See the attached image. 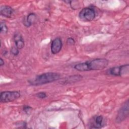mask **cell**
<instances>
[{
  "mask_svg": "<svg viewBox=\"0 0 129 129\" xmlns=\"http://www.w3.org/2000/svg\"><path fill=\"white\" fill-rule=\"evenodd\" d=\"M104 118L102 115L93 116L90 120V128H100L104 125Z\"/></svg>",
  "mask_w": 129,
  "mask_h": 129,
  "instance_id": "cell-7",
  "label": "cell"
},
{
  "mask_svg": "<svg viewBox=\"0 0 129 129\" xmlns=\"http://www.w3.org/2000/svg\"><path fill=\"white\" fill-rule=\"evenodd\" d=\"M15 46L19 49H22L25 46V41L22 35L18 33H15L13 36Z\"/></svg>",
  "mask_w": 129,
  "mask_h": 129,
  "instance_id": "cell-10",
  "label": "cell"
},
{
  "mask_svg": "<svg viewBox=\"0 0 129 129\" xmlns=\"http://www.w3.org/2000/svg\"><path fill=\"white\" fill-rule=\"evenodd\" d=\"M129 73L128 64L111 68L106 71L107 75L113 76H122L128 75Z\"/></svg>",
  "mask_w": 129,
  "mask_h": 129,
  "instance_id": "cell-3",
  "label": "cell"
},
{
  "mask_svg": "<svg viewBox=\"0 0 129 129\" xmlns=\"http://www.w3.org/2000/svg\"><path fill=\"white\" fill-rule=\"evenodd\" d=\"M23 111L26 113V114H29L31 110H32V108L29 106H28V105H25L24 107H23Z\"/></svg>",
  "mask_w": 129,
  "mask_h": 129,
  "instance_id": "cell-16",
  "label": "cell"
},
{
  "mask_svg": "<svg viewBox=\"0 0 129 129\" xmlns=\"http://www.w3.org/2000/svg\"><path fill=\"white\" fill-rule=\"evenodd\" d=\"M37 16L34 13H30L23 20V24L26 27H30L36 21Z\"/></svg>",
  "mask_w": 129,
  "mask_h": 129,
  "instance_id": "cell-11",
  "label": "cell"
},
{
  "mask_svg": "<svg viewBox=\"0 0 129 129\" xmlns=\"http://www.w3.org/2000/svg\"><path fill=\"white\" fill-rule=\"evenodd\" d=\"M8 31V28L5 22H1L0 32L1 33H7Z\"/></svg>",
  "mask_w": 129,
  "mask_h": 129,
  "instance_id": "cell-13",
  "label": "cell"
},
{
  "mask_svg": "<svg viewBox=\"0 0 129 129\" xmlns=\"http://www.w3.org/2000/svg\"><path fill=\"white\" fill-rule=\"evenodd\" d=\"M15 10L10 6L8 5H3L0 8L1 15L6 18H11L13 16Z\"/></svg>",
  "mask_w": 129,
  "mask_h": 129,
  "instance_id": "cell-9",
  "label": "cell"
},
{
  "mask_svg": "<svg viewBox=\"0 0 129 129\" xmlns=\"http://www.w3.org/2000/svg\"><path fill=\"white\" fill-rule=\"evenodd\" d=\"M95 11L94 9L91 7L83 8L79 13V19L84 22L92 21L95 18Z\"/></svg>",
  "mask_w": 129,
  "mask_h": 129,
  "instance_id": "cell-4",
  "label": "cell"
},
{
  "mask_svg": "<svg viewBox=\"0 0 129 129\" xmlns=\"http://www.w3.org/2000/svg\"><path fill=\"white\" fill-rule=\"evenodd\" d=\"M36 96L37 98L40 99H44L47 97V94L44 92H38L36 94Z\"/></svg>",
  "mask_w": 129,
  "mask_h": 129,
  "instance_id": "cell-14",
  "label": "cell"
},
{
  "mask_svg": "<svg viewBox=\"0 0 129 129\" xmlns=\"http://www.w3.org/2000/svg\"><path fill=\"white\" fill-rule=\"evenodd\" d=\"M21 95L19 91H6L1 93L0 100L2 103H8L14 101L20 97Z\"/></svg>",
  "mask_w": 129,
  "mask_h": 129,
  "instance_id": "cell-5",
  "label": "cell"
},
{
  "mask_svg": "<svg viewBox=\"0 0 129 129\" xmlns=\"http://www.w3.org/2000/svg\"><path fill=\"white\" fill-rule=\"evenodd\" d=\"M67 42L68 44H71V45H74L75 43V40L73 38H71V37H70V38H68Z\"/></svg>",
  "mask_w": 129,
  "mask_h": 129,
  "instance_id": "cell-17",
  "label": "cell"
},
{
  "mask_svg": "<svg viewBox=\"0 0 129 129\" xmlns=\"http://www.w3.org/2000/svg\"><path fill=\"white\" fill-rule=\"evenodd\" d=\"M62 47V42L61 39L58 37L54 38L51 42L50 49L51 52L53 54L58 53L61 49Z\"/></svg>",
  "mask_w": 129,
  "mask_h": 129,
  "instance_id": "cell-8",
  "label": "cell"
},
{
  "mask_svg": "<svg viewBox=\"0 0 129 129\" xmlns=\"http://www.w3.org/2000/svg\"><path fill=\"white\" fill-rule=\"evenodd\" d=\"M129 103L128 100H126L124 104L122 105L121 108L119 109L116 117V122L120 123L125 120L128 116V109H129Z\"/></svg>",
  "mask_w": 129,
  "mask_h": 129,
  "instance_id": "cell-6",
  "label": "cell"
},
{
  "mask_svg": "<svg viewBox=\"0 0 129 129\" xmlns=\"http://www.w3.org/2000/svg\"><path fill=\"white\" fill-rule=\"evenodd\" d=\"M60 75L55 72H47L37 76L29 83L33 86H39L50 83H52L59 80Z\"/></svg>",
  "mask_w": 129,
  "mask_h": 129,
  "instance_id": "cell-2",
  "label": "cell"
},
{
  "mask_svg": "<svg viewBox=\"0 0 129 129\" xmlns=\"http://www.w3.org/2000/svg\"><path fill=\"white\" fill-rule=\"evenodd\" d=\"M11 52L14 56H17L19 53V49H18L16 46H14L12 48Z\"/></svg>",
  "mask_w": 129,
  "mask_h": 129,
  "instance_id": "cell-15",
  "label": "cell"
},
{
  "mask_svg": "<svg viewBox=\"0 0 129 129\" xmlns=\"http://www.w3.org/2000/svg\"><path fill=\"white\" fill-rule=\"evenodd\" d=\"M82 79V76L80 75H73L72 76H69L67 80H66V83H72L74 82H76L77 81L81 80Z\"/></svg>",
  "mask_w": 129,
  "mask_h": 129,
  "instance_id": "cell-12",
  "label": "cell"
},
{
  "mask_svg": "<svg viewBox=\"0 0 129 129\" xmlns=\"http://www.w3.org/2000/svg\"><path fill=\"white\" fill-rule=\"evenodd\" d=\"M108 64V60L107 59L98 58L92 60L77 63L74 66V68L79 72L99 71L106 68Z\"/></svg>",
  "mask_w": 129,
  "mask_h": 129,
  "instance_id": "cell-1",
  "label": "cell"
},
{
  "mask_svg": "<svg viewBox=\"0 0 129 129\" xmlns=\"http://www.w3.org/2000/svg\"><path fill=\"white\" fill-rule=\"evenodd\" d=\"M4 64H5V62H4L3 59L2 58H1V59H0V66L2 67V66H4Z\"/></svg>",
  "mask_w": 129,
  "mask_h": 129,
  "instance_id": "cell-18",
  "label": "cell"
}]
</instances>
